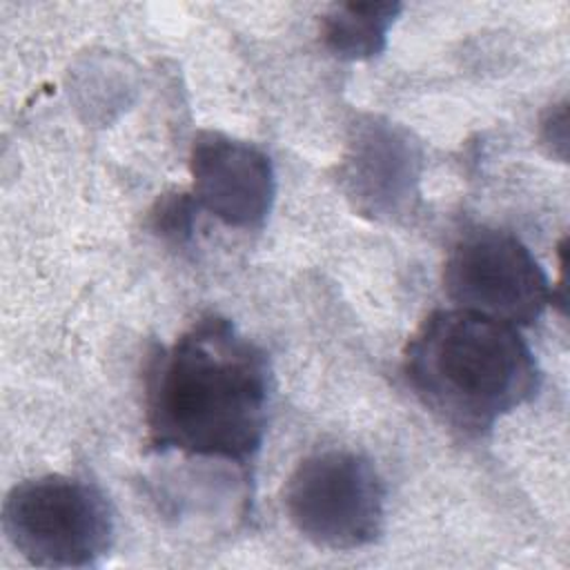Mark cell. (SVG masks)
Instances as JSON below:
<instances>
[{
  "mask_svg": "<svg viewBox=\"0 0 570 570\" xmlns=\"http://www.w3.org/2000/svg\"><path fill=\"white\" fill-rule=\"evenodd\" d=\"M403 376L439 421L465 436H483L541 387L519 327L461 307L421 321L403 350Z\"/></svg>",
  "mask_w": 570,
  "mask_h": 570,
  "instance_id": "cell-2",
  "label": "cell"
},
{
  "mask_svg": "<svg viewBox=\"0 0 570 570\" xmlns=\"http://www.w3.org/2000/svg\"><path fill=\"white\" fill-rule=\"evenodd\" d=\"M2 532L31 566L94 568L114 546V512L94 483L42 474L7 492Z\"/></svg>",
  "mask_w": 570,
  "mask_h": 570,
  "instance_id": "cell-3",
  "label": "cell"
},
{
  "mask_svg": "<svg viewBox=\"0 0 570 570\" xmlns=\"http://www.w3.org/2000/svg\"><path fill=\"white\" fill-rule=\"evenodd\" d=\"M191 196L227 227L258 229L276 196L269 156L247 140L216 129L196 134L189 151Z\"/></svg>",
  "mask_w": 570,
  "mask_h": 570,
  "instance_id": "cell-6",
  "label": "cell"
},
{
  "mask_svg": "<svg viewBox=\"0 0 570 570\" xmlns=\"http://www.w3.org/2000/svg\"><path fill=\"white\" fill-rule=\"evenodd\" d=\"M283 505L298 534L327 550L365 548L385 523V488L374 463L341 448L307 454L285 481Z\"/></svg>",
  "mask_w": 570,
  "mask_h": 570,
  "instance_id": "cell-4",
  "label": "cell"
},
{
  "mask_svg": "<svg viewBox=\"0 0 570 570\" xmlns=\"http://www.w3.org/2000/svg\"><path fill=\"white\" fill-rule=\"evenodd\" d=\"M196 209H198V205L191 194L163 196V198H158L156 207L151 209V216H149L151 229L163 238L183 243L191 236Z\"/></svg>",
  "mask_w": 570,
  "mask_h": 570,
  "instance_id": "cell-9",
  "label": "cell"
},
{
  "mask_svg": "<svg viewBox=\"0 0 570 570\" xmlns=\"http://www.w3.org/2000/svg\"><path fill=\"white\" fill-rule=\"evenodd\" d=\"M443 289L454 307L514 327L534 325L554 303V287L532 252L514 234L490 227L470 229L450 247Z\"/></svg>",
  "mask_w": 570,
  "mask_h": 570,
  "instance_id": "cell-5",
  "label": "cell"
},
{
  "mask_svg": "<svg viewBox=\"0 0 570 570\" xmlns=\"http://www.w3.org/2000/svg\"><path fill=\"white\" fill-rule=\"evenodd\" d=\"M421 154L410 134L385 120L356 129L343 165V180L356 207L372 216H392L407 207L419 183Z\"/></svg>",
  "mask_w": 570,
  "mask_h": 570,
  "instance_id": "cell-7",
  "label": "cell"
},
{
  "mask_svg": "<svg viewBox=\"0 0 570 570\" xmlns=\"http://www.w3.org/2000/svg\"><path fill=\"white\" fill-rule=\"evenodd\" d=\"M269 390L267 354L229 318L205 314L147 356L145 445L245 463L261 450Z\"/></svg>",
  "mask_w": 570,
  "mask_h": 570,
  "instance_id": "cell-1",
  "label": "cell"
},
{
  "mask_svg": "<svg viewBox=\"0 0 570 570\" xmlns=\"http://www.w3.org/2000/svg\"><path fill=\"white\" fill-rule=\"evenodd\" d=\"M399 2H338L321 18L323 45L343 60H367L387 45L401 13Z\"/></svg>",
  "mask_w": 570,
  "mask_h": 570,
  "instance_id": "cell-8",
  "label": "cell"
}]
</instances>
